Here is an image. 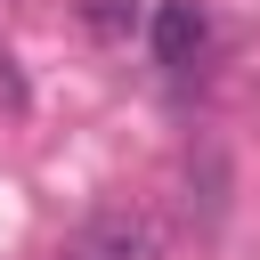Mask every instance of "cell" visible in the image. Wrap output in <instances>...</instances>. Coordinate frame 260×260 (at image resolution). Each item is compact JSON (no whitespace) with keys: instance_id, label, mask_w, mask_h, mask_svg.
Listing matches in <instances>:
<instances>
[{"instance_id":"1","label":"cell","mask_w":260,"mask_h":260,"mask_svg":"<svg viewBox=\"0 0 260 260\" xmlns=\"http://www.w3.org/2000/svg\"><path fill=\"white\" fill-rule=\"evenodd\" d=\"M65 260H162V219L138 203H98L65 236Z\"/></svg>"},{"instance_id":"2","label":"cell","mask_w":260,"mask_h":260,"mask_svg":"<svg viewBox=\"0 0 260 260\" xmlns=\"http://www.w3.org/2000/svg\"><path fill=\"white\" fill-rule=\"evenodd\" d=\"M146 41H154V65H195L203 57V41H211V16L195 8V0H162L154 8V24H146Z\"/></svg>"},{"instance_id":"3","label":"cell","mask_w":260,"mask_h":260,"mask_svg":"<svg viewBox=\"0 0 260 260\" xmlns=\"http://www.w3.org/2000/svg\"><path fill=\"white\" fill-rule=\"evenodd\" d=\"M73 16H81L98 41H122V32L138 24V0H73Z\"/></svg>"},{"instance_id":"4","label":"cell","mask_w":260,"mask_h":260,"mask_svg":"<svg viewBox=\"0 0 260 260\" xmlns=\"http://www.w3.org/2000/svg\"><path fill=\"white\" fill-rule=\"evenodd\" d=\"M0 98H8V106H24V81H16V65H8V57H0Z\"/></svg>"}]
</instances>
